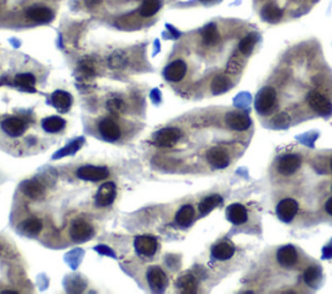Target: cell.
<instances>
[{
  "instance_id": "17",
  "label": "cell",
  "mask_w": 332,
  "mask_h": 294,
  "mask_svg": "<svg viewBox=\"0 0 332 294\" xmlns=\"http://www.w3.org/2000/svg\"><path fill=\"white\" fill-rule=\"evenodd\" d=\"M2 128H3L7 135L16 137L22 135V132L25 131V128H26V125H25V122H23L21 118L9 117V118H7V120H4L3 122H2Z\"/></svg>"
},
{
  "instance_id": "15",
  "label": "cell",
  "mask_w": 332,
  "mask_h": 294,
  "mask_svg": "<svg viewBox=\"0 0 332 294\" xmlns=\"http://www.w3.org/2000/svg\"><path fill=\"white\" fill-rule=\"evenodd\" d=\"M186 73L187 66L186 64H184V61L177 60V61H173L172 64L166 66L165 71H163V76L170 82H181L182 79L184 78V76H186Z\"/></svg>"
},
{
  "instance_id": "7",
  "label": "cell",
  "mask_w": 332,
  "mask_h": 294,
  "mask_svg": "<svg viewBox=\"0 0 332 294\" xmlns=\"http://www.w3.org/2000/svg\"><path fill=\"white\" fill-rule=\"evenodd\" d=\"M181 131H179L178 128H162V130H160V131L156 134L155 143L157 144V145L163 146V148H169V146H173L178 140L181 139Z\"/></svg>"
},
{
  "instance_id": "37",
  "label": "cell",
  "mask_w": 332,
  "mask_h": 294,
  "mask_svg": "<svg viewBox=\"0 0 332 294\" xmlns=\"http://www.w3.org/2000/svg\"><path fill=\"white\" fill-rule=\"evenodd\" d=\"M240 69H242V62H240L239 57H238V56H234V57H231V60L228 61V64H227V71L235 74V73H238Z\"/></svg>"
},
{
  "instance_id": "20",
  "label": "cell",
  "mask_w": 332,
  "mask_h": 294,
  "mask_svg": "<svg viewBox=\"0 0 332 294\" xmlns=\"http://www.w3.org/2000/svg\"><path fill=\"white\" fill-rule=\"evenodd\" d=\"M27 17L35 22H50L53 18V12L46 7H31L26 12Z\"/></svg>"
},
{
  "instance_id": "18",
  "label": "cell",
  "mask_w": 332,
  "mask_h": 294,
  "mask_svg": "<svg viewBox=\"0 0 332 294\" xmlns=\"http://www.w3.org/2000/svg\"><path fill=\"white\" fill-rule=\"evenodd\" d=\"M226 215H227L228 220L235 226L244 225L248 219V211L243 205L240 204H233L226 210Z\"/></svg>"
},
{
  "instance_id": "39",
  "label": "cell",
  "mask_w": 332,
  "mask_h": 294,
  "mask_svg": "<svg viewBox=\"0 0 332 294\" xmlns=\"http://www.w3.org/2000/svg\"><path fill=\"white\" fill-rule=\"evenodd\" d=\"M102 2H103V0H85L86 6H87L88 8H95V7L99 6Z\"/></svg>"
},
{
  "instance_id": "12",
  "label": "cell",
  "mask_w": 332,
  "mask_h": 294,
  "mask_svg": "<svg viewBox=\"0 0 332 294\" xmlns=\"http://www.w3.org/2000/svg\"><path fill=\"white\" fill-rule=\"evenodd\" d=\"M114 198H116V186H114V183L109 181V183H104L100 187L95 201H96L97 206L105 207L113 204Z\"/></svg>"
},
{
  "instance_id": "19",
  "label": "cell",
  "mask_w": 332,
  "mask_h": 294,
  "mask_svg": "<svg viewBox=\"0 0 332 294\" xmlns=\"http://www.w3.org/2000/svg\"><path fill=\"white\" fill-rule=\"evenodd\" d=\"M235 253V246L230 241H221L212 249V255L218 261H227Z\"/></svg>"
},
{
  "instance_id": "36",
  "label": "cell",
  "mask_w": 332,
  "mask_h": 294,
  "mask_svg": "<svg viewBox=\"0 0 332 294\" xmlns=\"http://www.w3.org/2000/svg\"><path fill=\"white\" fill-rule=\"evenodd\" d=\"M108 109L113 113H121V112L125 111V104L121 99H112L109 100L108 104H107Z\"/></svg>"
},
{
  "instance_id": "30",
  "label": "cell",
  "mask_w": 332,
  "mask_h": 294,
  "mask_svg": "<svg viewBox=\"0 0 332 294\" xmlns=\"http://www.w3.org/2000/svg\"><path fill=\"white\" fill-rule=\"evenodd\" d=\"M228 87H230V79L223 74H218L214 77L212 85H210L213 93H223L228 90Z\"/></svg>"
},
{
  "instance_id": "11",
  "label": "cell",
  "mask_w": 332,
  "mask_h": 294,
  "mask_svg": "<svg viewBox=\"0 0 332 294\" xmlns=\"http://www.w3.org/2000/svg\"><path fill=\"white\" fill-rule=\"evenodd\" d=\"M148 284L153 291H163L168 286V277L160 267H151L147 274Z\"/></svg>"
},
{
  "instance_id": "23",
  "label": "cell",
  "mask_w": 332,
  "mask_h": 294,
  "mask_svg": "<svg viewBox=\"0 0 332 294\" xmlns=\"http://www.w3.org/2000/svg\"><path fill=\"white\" fill-rule=\"evenodd\" d=\"M193 218H195V210L191 205H184L179 209V211L175 215V222L182 227H187L192 223Z\"/></svg>"
},
{
  "instance_id": "13",
  "label": "cell",
  "mask_w": 332,
  "mask_h": 294,
  "mask_svg": "<svg viewBox=\"0 0 332 294\" xmlns=\"http://www.w3.org/2000/svg\"><path fill=\"white\" fill-rule=\"evenodd\" d=\"M99 131L102 136L108 141H117L121 136V128L111 118H105L99 123Z\"/></svg>"
},
{
  "instance_id": "25",
  "label": "cell",
  "mask_w": 332,
  "mask_h": 294,
  "mask_svg": "<svg viewBox=\"0 0 332 294\" xmlns=\"http://www.w3.org/2000/svg\"><path fill=\"white\" fill-rule=\"evenodd\" d=\"M201 35H203V41L207 46H214V44L218 43L219 41V32L217 26L214 23H209L207 26L203 29L201 31Z\"/></svg>"
},
{
  "instance_id": "6",
  "label": "cell",
  "mask_w": 332,
  "mask_h": 294,
  "mask_svg": "<svg viewBox=\"0 0 332 294\" xmlns=\"http://www.w3.org/2000/svg\"><path fill=\"white\" fill-rule=\"evenodd\" d=\"M224 122L235 131H244L251 126V118L242 112H230L224 117Z\"/></svg>"
},
{
  "instance_id": "2",
  "label": "cell",
  "mask_w": 332,
  "mask_h": 294,
  "mask_svg": "<svg viewBox=\"0 0 332 294\" xmlns=\"http://www.w3.org/2000/svg\"><path fill=\"white\" fill-rule=\"evenodd\" d=\"M306 101L315 113L321 116H329L332 113V102L318 91H310L308 93Z\"/></svg>"
},
{
  "instance_id": "21",
  "label": "cell",
  "mask_w": 332,
  "mask_h": 294,
  "mask_svg": "<svg viewBox=\"0 0 332 294\" xmlns=\"http://www.w3.org/2000/svg\"><path fill=\"white\" fill-rule=\"evenodd\" d=\"M72 102H73V99L70 96V93L65 92V91H56V92L52 93L53 106L61 113L69 111Z\"/></svg>"
},
{
  "instance_id": "26",
  "label": "cell",
  "mask_w": 332,
  "mask_h": 294,
  "mask_svg": "<svg viewBox=\"0 0 332 294\" xmlns=\"http://www.w3.org/2000/svg\"><path fill=\"white\" fill-rule=\"evenodd\" d=\"M44 131L51 132V134H56V132L61 131L62 128L65 127V121L60 117H48L42 122Z\"/></svg>"
},
{
  "instance_id": "44",
  "label": "cell",
  "mask_w": 332,
  "mask_h": 294,
  "mask_svg": "<svg viewBox=\"0 0 332 294\" xmlns=\"http://www.w3.org/2000/svg\"><path fill=\"white\" fill-rule=\"evenodd\" d=\"M331 191H332V184H331Z\"/></svg>"
},
{
  "instance_id": "27",
  "label": "cell",
  "mask_w": 332,
  "mask_h": 294,
  "mask_svg": "<svg viewBox=\"0 0 332 294\" xmlns=\"http://www.w3.org/2000/svg\"><path fill=\"white\" fill-rule=\"evenodd\" d=\"M221 204H222L221 196L213 195V196H209V197L204 198V200L200 202V205H198V210H200V213L203 214V215H205V214L210 213L213 209H216V207L219 206Z\"/></svg>"
},
{
  "instance_id": "32",
  "label": "cell",
  "mask_w": 332,
  "mask_h": 294,
  "mask_svg": "<svg viewBox=\"0 0 332 294\" xmlns=\"http://www.w3.org/2000/svg\"><path fill=\"white\" fill-rule=\"evenodd\" d=\"M16 85L20 86V87L25 88V90H29L30 92H34V85H35V77L32 74L29 73H23L18 74L15 78Z\"/></svg>"
},
{
  "instance_id": "29",
  "label": "cell",
  "mask_w": 332,
  "mask_h": 294,
  "mask_svg": "<svg viewBox=\"0 0 332 294\" xmlns=\"http://www.w3.org/2000/svg\"><path fill=\"white\" fill-rule=\"evenodd\" d=\"M161 8V0H143L140 7V15L143 17H152L155 16Z\"/></svg>"
},
{
  "instance_id": "4",
  "label": "cell",
  "mask_w": 332,
  "mask_h": 294,
  "mask_svg": "<svg viewBox=\"0 0 332 294\" xmlns=\"http://www.w3.org/2000/svg\"><path fill=\"white\" fill-rule=\"evenodd\" d=\"M93 235V228L85 220H76L70 227V237L76 242H85Z\"/></svg>"
},
{
  "instance_id": "1",
  "label": "cell",
  "mask_w": 332,
  "mask_h": 294,
  "mask_svg": "<svg viewBox=\"0 0 332 294\" xmlns=\"http://www.w3.org/2000/svg\"><path fill=\"white\" fill-rule=\"evenodd\" d=\"M275 104H277V91L273 87H263L257 93L254 106L259 114L262 116L269 114L274 109Z\"/></svg>"
},
{
  "instance_id": "41",
  "label": "cell",
  "mask_w": 332,
  "mask_h": 294,
  "mask_svg": "<svg viewBox=\"0 0 332 294\" xmlns=\"http://www.w3.org/2000/svg\"><path fill=\"white\" fill-rule=\"evenodd\" d=\"M151 97H152V99H153V101H156V102L160 101L161 96H160V95H158V90H153V91H152Z\"/></svg>"
},
{
  "instance_id": "38",
  "label": "cell",
  "mask_w": 332,
  "mask_h": 294,
  "mask_svg": "<svg viewBox=\"0 0 332 294\" xmlns=\"http://www.w3.org/2000/svg\"><path fill=\"white\" fill-rule=\"evenodd\" d=\"M95 250L99 251L100 254H105V255L116 256V254H114V251L112 250L111 248H108V246H105V245H99V246H96V248H95Z\"/></svg>"
},
{
  "instance_id": "43",
  "label": "cell",
  "mask_w": 332,
  "mask_h": 294,
  "mask_svg": "<svg viewBox=\"0 0 332 294\" xmlns=\"http://www.w3.org/2000/svg\"><path fill=\"white\" fill-rule=\"evenodd\" d=\"M329 167H331V170H332V158H331V162H329Z\"/></svg>"
},
{
  "instance_id": "42",
  "label": "cell",
  "mask_w": 332,
  "mask_h": 294,
  "mask_svg": "<svg viewBox=\"0 0 332 294\" xmlns=\"http://www.w3.org/2000/svg\"><path fill=\"white\" fill-rule=\"evenodd\" d=\"M3 293H4V294H16V293H17V291H13V290H4Z\"/></svg>"
},
{
  "instance_id": "24",
  "label": "cell",
  "mask_w": 332,
  "mask_h": 294,
  "mask_svg": "<svg viewBox=\"0 0 332 294\" xmlns=\"http://www.w3.org/2000/svg\"><path fill=\"white\" fill-rule=\"evenodd\" d=\"M42 227H43V225L38 218H29L20 225V230L29 236H37L42 231Z\"/></svg>"
},
{
  "instance_id": "34",
  "label": "cell",
  "mask_w": 332,
  "mask_h": 294,
  "mask_svg": "<svg viewBox=\"0 0 332 294\" xmlns=\"http://www.w3.org/2000/svg\"><path fill=\"white\" fill-rule=\"evenodd\" d=\"M257 42V36L254 34L247 35L245 38L242 39V42L239 43V51L243 53V55H249L253 50L254 44Z\"/></svg>"
},
{
  "instance_id": "9",
  "label": "cell",
  "mask_w": 332,
  "mask_h": 294,
  "mask_svg": "<svg viewBox=\"0 0 332 294\" xmlns=\"http://www.w3.org/2000/svg\"><path fill=\"white\" fill-rule=\"evenodd\" d=\"M207 160L213 167L224 169V167H227L228 163H230V156H228L226 149L221 148V146H214V148L208 151Z\"/></svg>"
},
{
  "instance_id": "28",
  "label": "cell",
  "mask_w": 332,
  "mask_h": 294,
  "mask_svg": "<svg viewBox=\"0 0 332 294\" xmlns=\"http://www.w3.org/2000/svg\"><path fill=\"white\" fill-rule=\"evenodd\" d=\"M261 15H262L263 20L270 21V22H277L282 18L283 11L280 8H278L275 4L268 3L261 11Z\"/></svg>"
},
{
  "instance_id": "31",
  "label": "cell",
  "mask_w": 332,
  "mask_h": 294,
  "mask_svg": "<svg viewBox=\"0 0 332 294\" xmlns=\"http://www.w3.org/2000/svg\"><path fill=\"white\" fill-rule=\"evenodd\" d=\"M322 271L318 266H310L305 272H304V281L309 286H314L321 279Z\"/></svg>"
},
{
  "instance_id": "8",
  "label": "cell",
  "mask_w": 332,
  "mask_h": 294,
  "mask_svg": "<svg viewBox=\"0 0 332 294\" xmlns=\"http://www.w3.org/2000/svg\"><path fill=\"white\" fill-rule=\"evenodd\" d=\"M134 246L138 254L143 256H152L157 250V240L153 236H138L134 241Z\"/></svg>"
},
{
  "instance_id": "14",
  "label": "cell",
  "mask_w": 332,
  "mask_h": 294,
  "mask_svg": "<svg viewBox=\"0 0 332 294\" xmlns=\"http://www.w3.org/2000/svg\"><path fill=\"white\" fill-rule=\"evenodd\" d=\"M297 251L292 245H287L283 246L279 250L277 251V261L282 267L284 268H291L296 265L297 262Z\"/></svg>"
},
{
  "instance_id": "35",
  "label": "cell",
  "mask_w": 332,
  "mask_h": 294,
  "mask_svg": "<svg viewBox=\"0 0 332 294\" xmlns=\"http://www.w3.org/2000/svg\"><path fill=\"white\" fill-rule=\"evenodd\" d=\"M82 73H85L86 76H95V62L91 58H83L79 64Z\"/></svg>"
},
{
  "instance_id": "3",
  "label": "cell",
  "mask_w": 332,
  "mask_h": 294,
  "mask_svg": "<svg viewBox=\"0 0 332 294\" xmlns=\"http://www.w3.org/2000/svg\"><path fill=\"white\" fill-rule=\"evenodd\" d=\"M298 211V204L292 198H284L278 204L277 206V215L284 223H289L293 220Z\"/></svg>"
},
{
  "instance_id": "40",
  "label": "cell",
  "mask_w": 332,
  "mask_h": 294,
  "mask_svg": "<svg viewBox=\"0 0 332 294\" xmlns=\"http://www.w3.org/2000/svg\"><path fill=\"white\" fill-rule=\"evenodd\" d=\"M324 209H326V211L329 215H332V197H329L328 200H327L326 205H324Z\"/></svg>"
},
{
  "instance_id": "33",
  "label": "cell",
  "mask_w": 332,
  "mask_h": 294,
  "mask_svg": "<svg viewBox=\"0 0 332 294\" xmlns=\"http://www.w3.org/2000/svg\"><path fill=\"white\" fill-rule=\"evenodd\" d=\"M83 141H85V139H76L74 141H72V143L69 144V145H67L65 148H62L61 151L57 152V155L53 156V158H61V157H65V156L68 155H74L77 151H78L79 148L82 146V144H83Z\"/></svg>"
},
{
  "instance_id": "16",
  "label": "cell",
  "mask_w": 332,
  "mask_h": 294,
  "mask_svg": "<svg viewBox=\"0 0 332 294\" xmlns=\"http://www.w3.org/2000/svg\"><path fill=\"white\" fill-rule=\"evenodd\" d=\"M21 191H22L23 195H26L27 197L32 198V200H41L46 193L43 184L37 179H30V180L23 181L21 184Z\"/></svg>"
},
{
  "instance_id": "22",
  "label": "cell",
  "mask_w": 332,
  "mask_h": 294,
  "mask_svg": "<svg viewBox=\"0 0 332 294\" xmlns=\"http://www.w3.org/2000/svg\"><path fill=\"white\" fill-rule=\"evenodd\" d=\"M177 288L182 293H196L197 291V280L192 274H184L177 280Z\"/></svg>"
},
{
  "instance_id": "5",
  "label": "cell",
  "mask_w": 332,
  "mask_h": 294,
  "mask_svg": "<svg viewBox=\"0 0 332 294\" xmlns=\"http://www.w3.org/2000/svg\"><path fill=\"white\" fill-rule=\"evenodd\" d=\"M301 166V158L296 155H287L283 156L277 163V170L279 174L284 176L294 174Z\"/></svg>"
},
{
  "instance_id": "10",
  "label": "cell",
  "mask_w": 332,
  "mask_h": 294,
  "mask_svg": "<svg viewBox=\"0 0 332 294\" xmlns=\"http://www.w3.org/2000/svg\"><path fill=\"white\" fill-rule=\"evenodd\" d=\"M108 170L105 167L96 166H83L77 170V176L82 180L87 181H100L104 180L108 176Z\"/></svg>"
}]
</instances>
